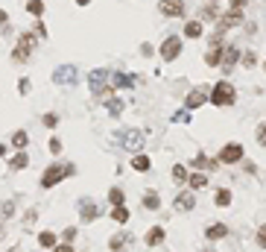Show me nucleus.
<instances>
[{
  "mask_svg": "<svg viewBox=\"0 0 266 252\" xmlns=\"http://www.w3.org/2000/svg\"><path fill=\"white\" fill-rule=\"evenodd\" d=\"M150 167H152V158L146 156V153H138V156H132V170H135V173H146Z\"/></svg>",
  "mask_w": 266,
  "mask_h": 252,
  "instance_id": "obj_22",
  "label": "nucleus"
},
{
  "mask_svg": "<svg viewBox=\"0 0 266 252\" xmlns=\"http://www.w3.org/2000/svg\"><path fill=\"white\" fill-rule=\"evenodd\" d=\"M140 53H143V56H152V53H155V47L146 41V44H140Z\"/></svg>",
  "mask_w": 266,
  "mask_h": 252,
  "instance_id": "obj_44",
  "label": "nucleus"
},
{
  "mask_svg": "<svg viewBox=\"0 0 266 252\" xmlns=\"http://www.w3.org/2000/svg\"><path fill=\"white\" fill-rule=\"evenodd\" d=\"M97 217H100V205L91 203V200H82L79 203V220L82 223H94Z\"/></svg>",
  "mask_w": 266,
  "mask_h": 252,
  "instance_id": "obj_14",
  "label": "nucleus"
},
{
  "mask_svg": "<svg viewBox=\"0 0 266 252\" xmlns=\"http://www.w3.org/2000/svg\"><path fill=\"white\" fill-rule=\"evenodd\" d=\"M26 167H29V153H26V150L9 156V170H26Z\"/></svg>",
  "mask_w": 266,
  "mask_h": 252,
  "instance_id": "obj_19",
  "label": "nucleus"
},
{
  "mask_svg": "<svg viewBox=\"0 0 266 252\" xmlns=\"http://www.w3.org/2000/svg\"><path fill=\"white\" fill-rule=\"evenodd\" d=\"M108 220H114L117 226H126L129 220H132V211H129V205H117L108 211Z\"/></svg>",
  "mask_w": 266,
  "mask_h": 252,
  "instance_id": "obj_18",
  "label": "nucleus"
},
{
  "mask_svg": "<svg viewBox=\"0 0 266 252\" xmlns=\"http://www.w3.org/2000/svg\"><path fill=\"white\" fill-rule=\"evenodd\" d=\"M240 53H243V50L237 47V44H225V47H222V62H220V71L225 73V76H228V73H231L234 68H237V65H240Z\"/></svg>",
  "mask_w": 266,
  "mask_h": 252,
  "instance_id": "obj_6",
  "label": "nucleus"
},
{
  "mask_svg": "<svg viewBox=\"0 0 266 252\" xmlns=\"http://www.w3.org/2000/svg\"><path fill=\"white\" fill-rule=\"evenodd\" d=\"M47 150H50V153H53V156H62V141H58L56 135H53V138H50V141H47Z\"/></svg>",
  "mask_w": 266,
  "mask_h": 252,
  "instance_id": "obj_37",
  "label": "nucleus"
},
{
  "mask_svg": "<svg viewBox=\"0 0 266 252\" xmlns=\"http://www.w3.org/2000/svg\"><path fill=\"white\" fill-rule=\"evenodd\" d=\"M53 252H76V249H73V243H65V240H58L56 246H53Z\"/></svg>",
  "mask_w": 266,
  "mask_h": 252,
  "instance_id": "obj_40",
  "label": "nucleus"
},
{
  "mask_svg": "<svg viewBox=\"0 0 266 252\" xmlns=\"http://www.w3.org/2000/svg\"><path fill=\"white\" fill-rule=\"evenodd\" d=\"M208 103L217 108L234 106V103H237V88H234V82H228V79L214 82V88H211V94H208Z\"/></svg>",
  "mask_w": 266,
  "mask_h": 252,
  "instance_id": "obj_1",
  "label": "nucleus"
},
{
  "mask_svg": "<svg viewBox=\"0 0 266 252\" xmlns=\"http://www.w3.org/2000/svg\"><path fill=\"white\" fill-rule=\"evenodd\" d=\"M243 24H246L243 12H231V9H228V12H222L220 18H217V33H222V36H225L228 30H234V26H243Z\"/></svg>",
  "mask_w": 266,
  "mask_h": 252,
  "instance_id": "obj_7",
  "label": "nucleus"
},
{
  "mask_svg": "<svg viewBox=\"0 0 266 252\" xmlns=\"http://www.w3.org/2000/svg\"><path fill=\"white\" fill-rule=\"evenodd\" d=\"M23 9L33 15L35 21H41V18H44V0H26V6H23Z\"/></svg>",
  "mask_w": 266,
  "mask_h": 252,
  "instance_id": "obj_27",
  "label": "nucleus"
},
{
  "mask_svg": "<svg viewBox=\"0 0 266 252\" xmlns=\"http://www.w3.org/2000/svg\"><path fill=\"white\" fill-rule=\"evenodd\" d=\"M129 243H132V235H129V232H117V235L108 238V249H111V252H123Z\"/></svg>",
  "mask_w": 266,
  "mask_h": 252,
  "instance_id": "obj_17",
  "label": "nucleus"
},
{
  "mask_svg": "<svg viewBox=\"0 0 266 252\" xmlns=\"http://www.w3.org/2000/svg\"><path fill=\"white\" fill-rule=\"evenodd\" d=\"M35 38H47V26H44V21H35L33 24V30H29Z\"/></svg>",
  "mask_w": 266,
  "mask_h": 252,
  "instance_id": "obj_36",
  "label": "nucleus"
},
{
  "mask_svg": "<svg viewBox=\"0 0 266 252\" xmlns=\"http://www.w3.org/2000/svg\"><path fill=\"white\" fill-rule=\"evenodd\" d=\"M164 240H167V229H164V226H150V229H146V235H143V243H146L150 249L161 246Z\"/></svg>",
  "mask_w": 266,
  "mask_h": 252,
  "instance_id": "obj_12",
  "label": "nucleus"
},
{
  "mask_svg": "<svg viewBox=\"0 0 266 252\" xmlns=\"http://www.w3.org/2000/svg\"><path fill=\"white\" fill-rule=\"evenodd\" d=\"M29 88H33L29 79H21V82H18V91H21V94H29Z\"/></svg>",
  "mask_w": 266,
  "mask_h": 252,
  "instance_id": "obj_43",
  "label": "nucleus"
},
{
  "mask_svg": "<svg viewBox=\"0 0 266 252\" xmlns=\"http://www.w3.org/2000/svg\"><path fill=\"white\" fill-rule=\"evenodd\" d=\"M208 103V91L202 88V85H196V88H190L187 91V97H185V106L187 108H202Z\"/></svg>",
  "mask_w": 266,
  "mask_h": 252,
  "instance_id": "obj_11",
  "label": "nucleus"
},
{
  "mask_svg": "<svg viewBox=\"0 0 266 252\" xmlns=\"http://www.w3.org/2000/svg\"><path fill=\"white\" fill-rule=\"evenodd\" d=\"M231 200H234V193L228 191V188H217V191H214V205H217V208H228Z\"/></svg>",
  "mask_w": 266,
  "mask_h": 252,
  "instance_id": "obj_21",
  "label": "nucleus"
},
{
  "mask_svg": "<svg viewBox=\"0 0 266 252\" xmlns=\"http://www.w3.org/2000/svg\"><path fill=\"white\" fill-rule=\"evenodd\" d=\"M220 62H222V50L208 47V53H205V65H208V68H220Z\"/></svg>",
  "mask_w": 266,
  "mask_h": 252,
  "instance_id": "obj_30",
  "label": "nucleus"
},
{
  "mask_svg": "<svg viewBox=\"0 0 266 252\" xmlns=\"http://www.w3.org/2000/svg\"><path fill=\"white\" fill-rule=\"evenodd\" d=\"M170 173H173V182H175V185H187L190 170H187L185 164H173V170H170Z\"/></svg>",
  "mask_w": 266,
  "mask_h": 252,
  "instance_id": "obj_29",
  "label": "nucleus"
},
{
  "mask_svg": "<svg viewBox=\"0 0 266 252\" xmlns=\"http://www.w3.org/2000/svg\"><path fill=\"white\" fill-rule=\"evenodd\" d=\"M73 3H76V6H82V9H85V6H91V0H73Z\"/></svg>",
  "mask_w": 266,
  "mask_h": 252,
  "instance_id": "obj_46",
  "label": "nucleus"
},
{
  "mask_svg": "<svg viewBox=\"0 0 266 252\" xmlns=\"http://www.w3.org/2000/svg\"><path fill=\"white\" fill-rule=\"evenodd\" d=\"M202 36H205V24H202L199 18H187L185 30H182V38H187V41H199Z\"/></svg>",
  "mask_w": 266,
  "mask_h": 252,
  "instance_id": "obj_10",
  "label": "nucleus"
},
{
  "mask_svg": "<svg viewBox=\"0 0 266 252\" xmlns=\"http://www.w3.org/2000/svg\"><path fill=\"white\" fill-rule=\"evenodd\" d=\"M140 205H143L146 211H158V208H161V197H158V191H143Z\"/></svg>",
  "mask_w": 266,
  "mask_h": 252,
  "instance_id": "obj_20",
  "label": "nucleus"
},
{
  "mask_svg": "<svg viewBox=\"0 0 266 252\" xmlns=\"http://www.w3.org/2000/svg\"><path fill=\"white\" fill-rule=\"evenodd\" d=\"M240 65L252 71V68L257 65V53H255V50H243V53H240Z\"/></svg>",
  "mask_w": 266,
  "mask_h": 252,
  "instance_id": "obj_31",
  "label": "nucleus"
},
{
  "mask_svg": "<svg viewBox=\"0 0 266 252\" xmlns=\"http://www.w3.org/2000/svg\"><path fill=\"white\" fill-rule=\"evenodd\" d=\"M108 205L111 208H117V205H126V193H123V188H108Z\"/></svg>",
  "mask_w": 266,
  "mask_h": 252,
  "instance_id": "obj_28",
  "label": "nucleus"
},
{
  "mask_svg": "<svg viewBox=\"0 0 266 252\" xmlns=\"http://www.w3.org/2000/svg\"><path fill=\"white\" fill-rule=\"evenodd\" d=\"M15 211H18V200H3V203H0V220H12V217H15Z\"/></svg>",
  "mask_w": 266,
  "mask_h": 252,
  "instance_id": "obj_25",
  "label": "nucleus"
},
{
  "mask_svg": "<svg viewBox=\"0 0 266 252\" xmlns=\"http://www.w3.org/2000/svg\"><path fill=\"white\" fill-rule=\"evenodd\" d=\"M26 144H29L26 129H15V132H12V150H15V153H21V150H26Z\"/></svg>",
  "mask_w": 266,
  "mask_h": 252,
  "instance_id": "obj_23",
  "label": "nucleus"
},
{
  "mask_svg": "<svg viewBox=\"0 0 266 252\" xmlns=\"http://www.w3.org/2000/svg\"><path fill=\"white\" fill-rule=\"evenodd\" d=\"M158 12L164 18H185V0H158Z\"/></svg>",
  "mask_w": 266,
  "mask_h": 252,
  "instance_id": "obj_8",
  "label": "nucleus"
},
{
  "mask_svg": "<svg viewBox=\"0 0 266 252\" xmlns=\"http://www.w3.org/2000/svg\"><path fill=\"white\" fill-rule=\"evenodd\" d=\"M246 3H249V0H228V9H231V12H243Z\"/></svg>",
  "mask_w": 266,
  "mask_h": 252,
  "instance_id": "obj_39",
  "label": "nucleus"
},
{
  "mask_svg": "<svg viewBox=\"0 0 266 252\" xmlns=\"http://www.w3.org/2000/svg\"><path fill=\"white\" fill-rule=\"evenodd\" d=\"M6 156V144H0V158Z\"/></svg>",
  "mask_w": 266,
  "mask_h": 252,
  "instance_id": "obj_48",
  "label": "nucleus"
},
{
  "mask_svg": "<svg viewBox=\"0 0 266 252\" xmlns=\"http://www.w3.org/2000/svg\"><path fill=\"white\" fill-rule=\"evenodd\" d=\"M182 50H185V38L182 36H167L161 41V47H158V56H161L164 62H175L182 56Z\"/></svg>",
  "mask_w": 266,
  "mask_h": 252,
  "instance_id": "obj_5",
  "label": "nucleus"
},
{
  "mask_svg": "<svg viewBox=\"0 0 266 252\" xmlns=\"http://www.w3.org/2000/svg\"><path fill=\"white\" fill-rule=\"evenodd\" d=\"M6 24H9V15H6V12H3V9H0V26L6 30Z\"/></svg>",
  "mask_w": 266,
  "mask_h": 252,
  "instance_id": "obj_45",
  "label": "nucleus"
},
{
  "mask_svg": "<svg viewBox=\"0 0 266 252\" xmlns=\"http://www.w3.org/2000/svg\"><path fill=\"white\" fill-rule=\"evenodd\" d=\"M243 158H246V150H243V144H237V141H228V144L217 153V161H220V164H225V167L240 164Z\"/></svg>",
  "mask_w": 266,
  "mask_h": 252,
  "instance_id": "obj_4",
  "label": "nucleus"
},
{
  "mask_svg": "<svg viewBox=\"0 0 266 252\" xmlns=\"http://www.w3.org/2000/svg\"><path fill=\"white\" fill-rule=\"evenodd\" d=\"M255 138H257V144H260V150H266V120L260 123V126H257Z\"/></svg>",
  "mask_w": 266,
  "mask_h": 252,
  "instance_id": "obj_38",
  "label": "nucleus"
},
{
  "mask_svg": "<svg viewBox=\"0 0 266 252\" xmlns=\"http://www.w3.org/2000/svg\"><path fill=\"white\" fill-rule=\"evenodd\" d=\"M217 164H220V161H217V158H208L205 153H196L193 161H190V167L199 170V173H205V170H217Z\"/></svg>",
  "mask_w": 266,
  "mask_h": 252,
  "instance_id": "obj_16",
  "label": "nucleus"
},
{
  "mask_svg": "<svg viewBox=\"0 0 266 252\" xmlns=\"http://www.w3.org/2000/svg\"><path fill=\"white\" fill-rule=\"evenodd\" d=\"M70 176H76V167H73V164H62V161H56V164H50V167L41 173L38 185H41L44 191H50V188H56L58 182L70 179Z\"/></svg>",
  "mask_w": 266,
  "mask_h": 252,
  "instance_id": "obj_2",
  "label": "nucleus"
},
{
  "mask_svg": "<svg viewBox=\"0 0 266 252\" xmlns=\"http://www.w3.org/2000/svg\"><path fill=\"white\" fill-rule=\"evenodd\" d=\"M35 44H38V38H35L33 33H21L18 41H15V47H12V59L18 62V65H26L29 56H33Z\"/></svg>",
  "mask_w": 266,
  "mask_h": 252,
  "instance_id": "obj_3",
  "label": "nucleus"
},
{
  "mask_svg": "<svg viewBox=\"0 0 266 252\" xmlns=\"http://www.w3.org/2000/svg\"><path fill=\"white\" fill-rule=\"evenodd\" d=\"M208 188V173H199V170H190V176H187V191H205Z\"/></svg>",
  "mask_w": 266,
  "mask_h": 252,
  "instance_id": "obj_15",
  "label": "nucleus"
},
{
  "mask_svg": "<svg viewBox=\"0 0 266 252\" xmlns=\"http://www.w3.org/2000/svg\"><path fill=\"white\" fill-rule=\"evenodd\" d=\"M0 232H3V223H0Z\"/></svg>",
  "mask_w": 266,
  "mask_h": 252,
  "instance_id": "obj_51",
  "label": "nucleus"
},
{
  "mask_svg": "<svg viewBox=\"0 0 266 252\" xmlns=\"http://www.w3.org/2000/svg\"><path fill=\"white\" fill-rule=\"evenodd\" d=\"M35 217H38V208H35V205H33V208H29V211L23 214V223H33Z\"/></svg>",
  "mask_w": 266,
  "mask_h": 252,
  "instance_id": "obj_42",
  "label": "nucleus"
},
{
  "mask_svg": "<svg viewBox=\"0 0 266 252\" xmlns=\"http://www.w3.org/2000/svg\"><path fill=\"white\" fill-rule=\"evenodd\" d=\"M263 71H266V59H263Z\"/></svg>",
  "mask_w": 266,
  "mask_h": 252,
  "instance_id": "obj_50",
  "label": "nucleus"
},
{
  "mask_svg": "<svg viewBox=\"0 0 266 252\" xmlns=\"http://www.w3.org/2000/svg\"><path fill=\"white\" fill-rule=\"evenodd\" d=\"M41 123H44L47 129H56V126H58V115H56V111H47L44 118H41Z\"/></svg>",
  "mask_w": 266,
  "mask_h": 252,
  "instance_id": "obj_33",
  "label": "nucleus"
},
{
  "mask_svg": "<svg viewBox=\"0 0 266 252\" xmlns=\"http://www.w3.org/2000/svg\"><path fill=\"white\" fill-rule=\"evenodd\" d=\"M228 235H231V229L225 226V223H208V226H205V240H208V243H220V240H225L228 238Z\"/></svg>",
  "mask_w": 266,
  "mask_h": 252,
  "instance_id": "obj_9",
  "label": "nucleus"
},
{
  "mask_svg": "<svg viewBox=\"0 0 266 252\" xmlns=\"http://www.w3.org/2000/svg\"><path fill=\"white\" fill-rule=\"evenodd\" d=\"M175 211H193L196 208V193L193 191H179V197L173 200Z\"/></svg>",
  "mask_w": 266,
  "mask_h": 252,
  "instance_id": "obj_13",
  "label": "nucleus"
},
{
  "mask_svg": "<svg viewBox=\"0 0 266 252\" xmlns=\"http://www.w3.org/2000/svg\"><path fill=\"white\" fill-rule=\"evenodd\" d=\"M202 252H217V249H214V243H208V246H202Z\"/></svg>",
  "mask_w": 266,
  "mask_h": 252,
  "instance_id": "obj_47",
  "label": "nucleus"
},
{
  "mask_svg": "<svg viewBox=\"0 0 266 252\" xmlns=\"http://www.w3.org/2000/svg\"><path fill=\"white\" fill-rule=\"evenodd\" d=\"M211 3H217V6H220V3H225V0H211Z\"/></svg>",
  "mask_w": 266,
  "mask_h": 252,
  "instance_id": "obj_49",
  "label": "nucleus"
},
{
  "mask_svg": "<svg viewBox=\"0 0 266 252\" xmlns=\"http://www.w3.org/2000/svg\"><path fill=\"white\" fill-rule=\"evenodd\" d=\"M208 44H211V47H217V50H222V47H225V36H222V33H217V30H214V36L208 38Z\"/></svg>",
  "mask_w": 266,
  "mask_h": 252,
  "instance_id": "obj_34",
  "label": "nucleus"
},
{
  "mask_svg": "<svg viewBox=\"0 0 266 252\" xmlns=\"http://www.w3.org/2000/svg\"><path fill=\"white\" fill-rule=\"evenodd\" d=\"M255 243H257V249H266V223H260V226H257Z\"/></svg>",
  "mask_w": 266,
  "mask_h": 252,
  "instance_id": "obj_32",
  "label": "nucleus"
},
{
  "mask_svg": "<svg viewBox=\"0 0 266 252\" xmlns=\"http://www.w3.org/2000/svg\"><path fill=\"white\" fill-rule=\"evenodd\" d=\"M56 243H58V235H56V232H50V229L38 232V246H41V249H53Z\"/></svg>",
  "mask_w": 266,
  "mask_h": 252,
  "instance_id": "obj_24",
  "label": "nucleus"
},
{
  "mask_svg": "<svg viewBox=\"0 0 266 252\" xmlns=\"http://www.w3.org/2000/svg\"><path fill=\"white\" fill-rule=\"evenodd\" d=\"M76 235H79V229H76V226H68L65 232H62V240H65V243H73V240H76Z\"/></svg>",
  "mask_w": 266,
  "mask_h": 252,
  "instance_id": "obj_35",
  "label": "nucleus"
},
{
  "mask_svg": "<svg viewBox=\"0 0 266 252\" xmlns=\"http://www.w3.org/2000/svg\"><path fill=\"white\" fill-rule=\"evenodd\" d=\"M114 85H117V88H126V85H132V82H129V76L117 73V76H114Z\"/></svg>",
  "mask_w": 266,
  "mask_h": 252,
  "instance_id": "obj_41",
  "label": "nucleus"
},
{
  "mask_svg": "<svg viewBox=\"0 0 266 252\" xmlns=\"http://www.w3.org/2000/svg\"><path fill=\"white\" fill-rule=\"evenodd\" d=\"M220 15H222L220 6H217V3H208V6L199 12V21H202V24H205V21H214V24H217V18H220Z\"/></svg>",
  "mask_w": 266,
  "mask_h": 252,
  "instance_id": "obj_26",
  "label": "nucleus"
}]
</instances>
